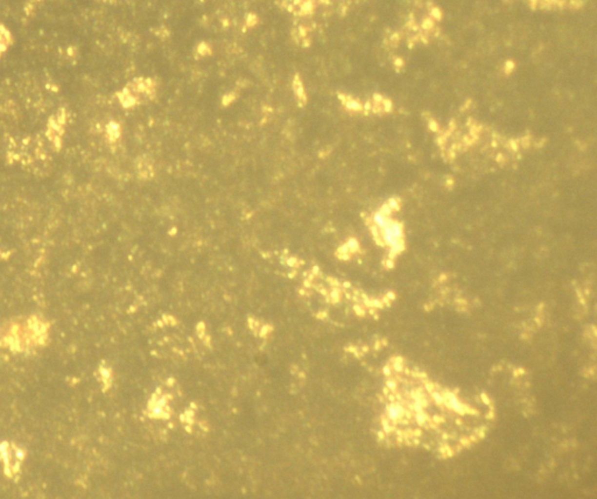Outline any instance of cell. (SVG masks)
Wrapping results in <instances>:
<instances>
[{"label":"cell","instance_id":"cell-2","mask_svg":"<svg viewBox=\"0 0 597 499\" xmlns=\"http://www.w3.org/2000/svg\"><path fill=\"white\" fill-rule=\"evenodd\" d=\"M444 401L447 402V405L449 406L450 408L455 409L456 412H459V413H463L464 407L458 402V400L455 398V397L453 396V394H447L446 399H444Z\"/></svg>","mask_w":597,"mask_h":499},{"label":"cell","instance_id":"cell-4","mask_svg":"<svg viewBox=\"0 0 597 499\" xmlns=\"http://www.w3.org/2000/svg\"><path fill=\"white\" fill-rule=\"evenodd\" d=\"M431 18L433 20H442L443 13L438 7H433L431 10Z\"/></svg>","mask_w":597,"mask_h":499},{"label":"cell","instance_id":"cell-3","mask_svg":"<svg viewBox=\"0 0 597 499\" xmlns=\"http://www.w3.org/2000/svg\"><path fill=\"white\" fill-rule=\"evenodd\" d=\"M402 414H404V409H402L401 407H400L399 405L393 404V405H391V406H390V408H389V415H390V418H391V419H392V420H397V419H399V418L401 417Z\"/></svg>","mask_w":597,"mask_h":499},{"label":"cell","instance_id":"cell-5","mask_svg":"<svg viewBox=\"0 0 597 499\" xmlns=\"http://www.w3.org/2000/svg\"><path fill=\"white\" fill-rule=\"evenodd\" d=\"M422 28L423 29H432L434 28V20L432 19V18H426L425 20L422 21Z\"/></svg>","mask_w":597,"mask_h":499},{"label":"cell","instance_id":"cell-1","mask_svg":"<svg viewBox=\"0 0 597 499\" xmlns=\"http://www.w3.org/2000/svg\"><path fill=\"white\" fill-rule=\"evenodd\" d=\"M376 223L380 229L384 240L393 251L401 249V229L398 223L391 220L384 213L376 215Z\"/></svg>","mask_w":597,"mask_h":499}]
</instances>
